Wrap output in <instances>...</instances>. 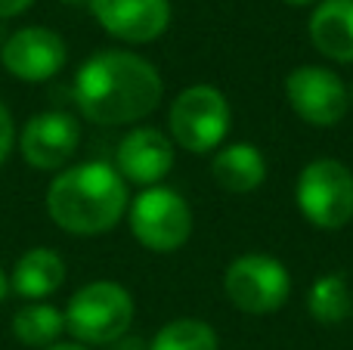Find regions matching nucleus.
<instances>
[{
  "mask_svg": "<svg viewBox=\"0 0 353 350\" xmlns=\"http://www.w3.org/2000/svg\"><path fill=\"white\" fill-rule=\"evenodd\" d=\"M81 124L68 112H41L28 118L19 136L22 158L37 171H62L78 152Z\"/></svg>",
  "mask_w": 353,
  "mask_h": 350,
  "instance_id": "10",
  "label": "nucleus"
},
{
  "mask_svg": "<svg viewBox=\"0 0 353 350\" xmlns=\"http://www.w3.org/2000/svg\"><path fill=\"white\" fill-rule=\"evenodd\" d=\"M47 350H90V347H84V344H53V347H47Z\"/></svg>",
  "mask_w": 353,
  "mask_h": 350,
  "instance_id": "22",
  "label": "nucleus"
},
{
  "mask_svg": "<svg viewBox=\"0 0 353 350\" xmlns=\"http://www.w3.org/2000/svg\"><path fill=\"white\" fill-rule=\"evenodd\" d=\"M90 12L124 43H149L171 25V0H90Z\"/></svg>",
  "mask_w": 353,
  "mask_h": 350,
  "instance_id": "11",
  "label": "nucleus"
},
{
  "mask_svg": "<svg viewBox=\"0 0 353 350\" xmlns=\"http://www.w3.org/2000/svg\"><path fill=\"white\" fill-rule=\"evenodd\" d=\"M68 47L53 28L43 25H28L19 28L6 37L3 50H0V62L16 81L25 84H43V81L56 78L65 68Z\"/></svg>",
  "mask_w": 353,
  "mask_h": 350,
  "instance_id": "9",
  "label": "nucleus"
},
{
  "mask_svg": "<svg viewBox=\"0 0 353 350\" xmlns=\"http://www.w3.org/2000/svg\"><path fill=\"white\" fill-rule=\"evenodd\" d=\"M109 350H149V344L143 338H137V335H124V338L112 341Z\"/></svg>",
  "mask_w": 353,
  "mask_h": 350,
  "instance_id": "21",
  "label": "nucleus"
},
{
  "mask_svg": "<svg viewBox=\"0 0 353 350\" xmlns=\"http://www.w3.org/2000/svg\"><path fill=\"white\" fill-rule=\"evenodd\" d=\"M285 96L294 115L313 127H335L350 105V93L335 72L323 65H298L285 78Z\"/></svg>",
  "mask_w": 353,
  "mask_h": 350,
  "instance_id": "8",
  "label": "nucleus"
},
{
  "mask_svg": "<svg viewBox=\"0 0 353 350\" xmlns=\"http://www.w3.org/2000/svg\"><path fill=\"white\" fill-rule=\"evenodd\" d=\"M62 282H65V260L53 248H31V251H25L10 273V289L19 298H28V301L50 298L53 291H59Z\"/></svg>",
  "mask_w": 353,
  "mask_h": 350,
  "instance_id": "14",
  "label": "nucleus"
},
{
  "mask_svg": "<svg viewBox=\"0 0 353 350\" xmlns=\"http://www.w3.org/2000/svg\"><path fill=\"white\" fill-rule=\"evenodd\" d=\"M149 350H217V332L201 320L180 316L159 329V335L149 341Z\"/></svg>",
  "mask_w": 353,
  "mask_h": 350,
  "instance_id": "18",
  "label": "nucleus"
},
{
  "mask_svg": "<svg viewBox=\"0 0 353 350\" xmlns=\"http://www.w3.org/2000/svg\"><path fill=\"white\" fill-rule=\"evenodd\" d=\"M350 99H353V87H350Z\"/></svg>",
  "mask_w": 353,
  "mask_h": 350,
  "instance_id": "26",
  "label": "nucleus"
},
{
  "mask_svg": "<svg viewBox=\"0 0 353 350\" xmlns=\"http://www.w3.org/2000/svg\"><path fill=\"white\" fill-rule=\"evenodd\" d=\"M159 68L130 50L93 53L74 74V103L93 124H134L161 103Z\"/></svg>",
  "mask_w": 353,
  "mask_h": 350,
  "instance_id": "1",
  "label": "nucleus"
},
{
  "mask_svg": "<svg viewBox=\"0 0 353 350\" xmlns=\"http://www.w3.org/2000/svg\"><path fill=\"white\" fill-rule=\"evenodd\" d=\"M6 289H10V282H6V273H3V267H0V301L6 298Z\"/></svg>",
  "mask_w": 353,
  "mask_h": 350,
  "instance_id": "23",
  "label": "nucleus"
},
{
  "mask_svg": "<svg viewBox=\"0 0 353 350\" xmlns=\"http://www.w3.org/2000/svg\"><path fill=\"white\" fill-rule=\"evenodd\" d=\"M223 295L242 313H273L292 295V276L282 260L270 254H242L223 273Z\"/></svg>",
  "mask_w": 353,
  "mask_h": 350,
  "instance_id": "7",
  "label": "nucleus"
},
{
  "mask_svg": "<svg viewBox=\"0 0 353 350\" xmlns=\"http://www.w3.org/2000/svg\"><path fill=\"white\" fill-rule=\"evenodd\" d=\"M310 41L325 59L353 62V0H323L310 16Z\"/></svg>",
  "mask_w": 353,
  "mask_h": 350,
  "instance_id": "13",
  "label": "nucleus"
},
{
  "mask_svg": "<svg viewBox=\"0 0 353 350\" xmlns=\"http://www.w3.org/2000/svg\"><path fill=\"white\" fill-rule=\"evenodd\" d=\"M174 167V140L159 127H134L124 134L115 149V171L124 183H137L143 189L159 186Z\"/></svg>",
  "mask_w": 353,
  "mask_h": 350,
  "instance_id": "12",
  "label": "nucleus"
},
{
  "mask_svg": "<svg viewBox=\"0 0 353 350\" xmlns=\"http://www.w3.org/2000/svg\"><path fill=\"white\" fill-rule=\"evenodd\" d=\"M65 332V316L62 310H56L53 304L43 301H31L25 307L16 310L12 316V335L16 341H22L25 347H53L59 344V335Z\"/></svg>",
  "mask_w": 353,
  "mask_h": 350,
  "instance_id": "16",
  "label": "nucleus"
},
{
  "mask_svg": "<svg viewBox=\"0 0 353 350\" xmlns=\"http://www.w3.org/2000/svg\"><path fill=\"white\" fill-rule=\"evenodd\" d=\"M34 0H0V19H12L19 12H25Z\"/></svg>",
  "mask_w": 353,
  "mask_h": 350,
  "instance_id": "20",
  "label": "nucleus"
},
{
  "mask_svg": "<svg viewBox=\"0 0 353 350\" xmlns=\"http://www.w3.org/2000/svg\"><path fill=\"white\" fill-rule=\"evenodd\" d=\"M128 211V183L109 161H84L56 174L47 189V214L72 236H99Z\"/></svg>",
  "mask_w": 353,
  "mask_h": 350,
  "instance_id": "2",
  "label": "nucleus"
},
{
  "mask_svg": "<svg viewBox=\"0 0 353 350\" xmlns=\"http://www.w3.org/2000/svg\"><path fill=\"white\" fill-rule=\"evenodd\" d=\"M298 211L316 229H341L353 220V174L338 158H316L294 186Z\"/></svg>",
  "mask_w": 353,
  "mask_h": 350,
  "instance_id": "4",
  "label": "nucleus"
},
{
  "mask_svg": "<svg viewBox=\"0 0 353 350\" xmlns=\"http://www.w3.org/2000/svg\"><path fill=\"white\" fill-rule=\"evenodd\" d=\"M230 118H232L230 103H226V96L217 87L195 84L186 87L174 99L168 124H171V136L176 146H183L192 155H205L226 140Z\"/></svg>",
  "mask_w": 353,
  "mask_h": 350,
  "instance_id": "6",
  "label": "nucleus"
},
{
  "mask_svg": "<svg viewBox=\"0 0 353 350\" xmlns=\"http://www.w3.org/2000/svg\"><path fill=\"white\" fill-rule=\"evenodd\" d=\"M285 3H292V6H307V3H313V0H285Z\"/></svg>",
  "mask_w": 353,
  "mask_h": 350,
  "instance_id": "24",
  "label": "nucleus"
},
{
  "mask_svg": "<svg viewBox=\"0 0 353 350\" xmlns=\"http://www.w3.org/2000/svg\"><path fill=\"white\" fill-rule=\"evenodd\" d=\"M211 174L220 189L232 192V196H245L267 180V161H263L261 149L251 143H230L214 155Z\"/></svg>",
  "mask_w": 353,
  "mask_h": 350,
  "instance_id": "15",
  "label": "nucleus"
},
{
  "mask_svg": "<svg viewBox=\"0 0 353 350\" xmlns=\"http://www.w3.org/2000/svg\"><path fill=\"white\" fill-rule=\"evenodd\" d=\"M307 310L323 326H341L353 313V291L341 273H325L310 285Z\"/></svg>",
  "mask_w": 353,
  "mask_h": 350,
  "instance_id": "17",
  "label": "nucleus"
},
{
  "mask_svg": "<svg viewBox=\"0 0 353 350\" xmlns=\"http://www.w3.org/2000/svg\"><path fill=\"white\" fill-rule=\"evenodd\" d=\"M65 3H81V0H65Z\"/></svg>",
  "mask_w": 353,
  "mask_h": 350,
  "instance_id": "25",
  "label": "nucleus"
},
{
  "mask_svg": "<svg viewBox=\"0 0 353 350\" xmlns=\"http://www.w3.org/2000/svg\"><path fill=\"white\" fill-rule=\"evenodd\" d=\"M12 146H16V124H12L10 109H6L3 99H0V165H3L6 155L12 152Z\"/></svg>",
  "mask_w": 353,
  "mask_h": 350,
  "instance_id": "19",
  "label": "nucleus"
},
{
  "mask_svg": "<svg viewBox=\"0 0 353 350\" xmlns=\"http://www.w3.org/2000/svg\"><path fill=\"white\" fill-rule=\"evenodd\" d=\"M130 233L149 251L171 254L192 236V208L171 186H149L130 205Z\"/></svg>",
  "mask_w": 353,
  "mask_h": 350,
  "instance_id": "5",
  "label": "nucleus"
},
{
  "mask_svg": "<svg viewBox=\"0 0 353 350\" xmlns=\"http://www.w3.org/2000/svg\"><path fill=\"white\" fill-rule=\"evenodd\" d=\"M65 332L78 344H112L134 322V298L124 285L99 279L72 295L65 307Z\"/></svg>",
  "mask_w": 353,
  "mask_h": 350,
  "instance_id": "3",
  "label": "nucleus"
}]
</instances>
